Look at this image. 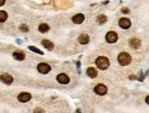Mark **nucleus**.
<instances>
[{"instance_id":"11","label":"nucleus","mask_w":149,"mask_h":113,"mask_svg":"<svg viewBox=\"0 0 149 113\" xmlns=\"http://www.w3.org/2000/svg\"><path fill=\"white\" fill-rule=\"evenodd\" d=\"M129 44L133 49H138L141 46V41L137 38H133L130 40Z\"/></svg>"},{"instance_id":"24","label":"nucleus","mask_w":149,"mask_h":113,"mask_svg":"<svg viewBox=\"0 0 149 113\" xmlns=\"http://www.w3.org/2000/svg\"><path fill=\"white\" fill-rule=\"evenodd\" d=\"M129 79H131V80H135V79H137V77H136L135 75L132 74V75H130L129 76Z\"/></svg>"},{"instance_id":"10","label":"nucleus","mask_w":149,"mask_h":113,"mask_svg":"<svg viewBox=\"0 0 149 113\" xmlns=\"http://www.w3.org/2000/svg\"><path fill=\"white\" fill-rule=\"evenodd\" d=\"M85 20V16L83 14L79 13V14H76V15H74L73 18H72V21L74 23V24H81Z\"/></svg>"},{"instance_id":"20","label":"nucleus","mask_w":149,"mask_h":113,"mask_svg":"<svg viewBox=\"0 0 149 113\" xmlns=\"http://www.w3.org/2000/svg\"><path fill=\"white\" fill-rule=\"evenodd\" d=\"M20 31H22V32H28L29 30V27L25 25V24H22V25H20Z\"/></svg>"},{"instance_id":"2","label":"nucleus","mask_w":149,"mask_h":113,"mask_svg":"<svg viewBox=\"0 0 149 113\" xmlns=\"http://www.w3.org/2000/svg\"><path fill=\"white\" fill-rule=\"evenodd\" d=\"M96 65H97L98 68L100 70H106L108 67L110 66V61L107 57L105 56H99L98 57L96 60Z\"/></svg>"},{"instance_id":"1","label":"nucleus","mask_w":149,"mask_h":113,"mask_svg":"<svg viewBox=\"0 0 149 113\" xmlns=\"http://www.w3.org/2000/svg\"><path fill=\"white\" fill-rule=\"evenodd\" d=\"M118 62L121 65L126 66L132 63V56L126 52H121L120 54L118 55Z\"/></svg>"},{"instance_id":"18","label":"nucleus","mask_w":149,"mask_h":113,"mask_svg":"<svg viewBox=\"0 0 149 113\" xmlns=\"http://www.w3.org/2000/svg\"><path fill=\"white\" fill-rule=\"evenodd\" d=\"M7 19V13L6 11H0V22H5Z\"/></svg>"},{"instance_id":"4","label":"nucleus","mask_w":149,"mask_h":113,"mask_svg":"<svg viewBox=\"0 0 149 113\" xmlns=\"http://www.w3.org/2000/svg\"><path fill=\"white\" fill-rule=\"evenodd\" d=\"M37 69H38V71H39L41 74H46L51 71V66H50L49 65H47V64L42 63V64H39V65H38Z\"/></svg>"},{"instance_id":"13","label":"nucleus","mask_w":149,"mask_h":113,"mask_svg":"<svg viewBox=\"0 0 149 113\" xmlns=\"http://www.w3.org/2000/svg\"><path fill=\"white\" fill-rule=\"evenodd\" d=\"M42 44L43 45V47L44 48H46L47 50H49V51H52V50H53V47H54V44L52 43L51 41H49V40H42Z\"/></svg>"},{"instance_id":"3","label":"nucleus","mask_w":149,"mask_h":113,"mask_svg":"<svg viewBox=\"0 0 149 113\" xmlns=\"http://www.w3.org/2000/svg\"><path fill=\"white\" fill-rule=\"evenodd\" d=\"M94 91L95 93L97 94V95H99V96H104V95H106L108 92V88L107 87L103 84H99L97 85L94 88Z\"/></svg>"},{"instance_id":"26","label":"nucleus","mask_w":149,"mask_h":113,"mask_svg":"<svg viewBox=\"0 0 149 113\" xmlns=\"http://www.w3.org/2000/svg\"><path fill=\"white\" fill-rule=\"evenodd\" d=\"M75 112H76V113H82V112H81V110H79V109H77V110H76V111H75Z\"/></svg>"},{"instance_id":"14","label":"nucleus","mask_w":149,"mask_h":113,"mask_svg":"<svg viewBox=\"0 0 149 113\" xmlns=\"http://www.w3.org/2000/svg\"><path fill=\"white\" fill-rule=\"evenodd\" d=\"M13 57L17 61H23L25 59V53L21 51H16L13 52Z\"/></svg>"},{"instance_id":"6","label":"nucleus","mask_w":149,"mask_h":113,"mask_svg":"<svg viewBox=\"0 0 149 113\" xmlns=\"http://www.w3.org/2000/svg\"><path fill=\"white\" fill-rule=\"evenodd\" d=\"M119 25H120L121 28H123V29H127L131 27L132 22H131V20H130L129 19H127V18H122V19L119 20Z\"/></svg>"},{"instance_id":"25","label":"nucleus","mask_w":149,"mask_h":113,"mask_svg":"<svg viewBox=\"0 0 149 113\" xmlns=\"http://www.w3.org/2000/svg\"><path fill=\"white\" fill-rule=\"evenodd\" d=\"M5 3H6V0H0V7H2Z\"/></svg>"},{"instance_id":"9","label":"nucleus","mask_w":149,"mask_h":113,"mask_svg":"<svg viewBox=\"0 0 149 113\" xmlns=\"http://www.w3.org/2000/svg\"><path fill=\"white\" fill-rule=\"evenodd\" d=\"M57 81H58L60 84L65 85V84H68V83H69L70 78L68 77L67 74H58V75H57Z\"/></svg>"},{"instance_id":"27","label":"nucleus","mask_w":149,"mask_h":113,"mask_svg":"<svg viewBox=\"0 0 149 113\" xmlns=\"http://www.w3.org/2000/svg\"><path fill=\"white\" fill-rule=\"evenodd\" d=\"M148 98H149V97H148V96H147V97H146V102L147 104H148Z\"/></svg>"},{"instance_id":"19","label":"nucleus","mask_w":149,"mask_h":113,"mask_svg":"<svg viewBox=\"0 0 149 113\" xmlns=\"http://www.w3.org/2000/svg\"><path fill=\"white\" fill-rule=\"evenodd\" d=\"M29 49L30 50V51H32V52H36V53H39V54H41V55H43L44 54V52H42V50H39L38 48H36L35 46H29Z\"/></svg>"},{"instance_id":"22","label":"nucleus","mask_w":149,"mask_h":113,"mask_svg":"<svg viewBox=\"0 0 149 113\" xmlns=\"http://www.w3.org/2000/svg\"><path fill=\"white\" fill-rule=\"evenodd\" d=\"M122 12L124 14H128L130 13V9L128 7H123V8H122Z\"/></svg>"},{"instance_id":"8","label":"nucleus","mask_w":149,"mask_h":113,"mask_svg":"<svg viewBox=\"0 0 149 113\" xmlns=\"http://www.w3.org/2000/svg\"><path fill=\"white\" fill-rule=\"evenodd\" d=\"M0 80L2 81L3 83H5L6 85H10L12 84V82H13V77L8 74H3L0 75Z\"/></svg>"},{"instance_id":"15","label":"nucleus","mask_w":149,"mask_h":113,"mask_svg":"<svg viewBox=\"0 0 149 113\" xmlns=\"http://www.w3.org/2000/svg\"><path fill=\"white\" fill-rule=\"evenodd\" d=\"M87 74H88V76H89L90 78L97 77V75H98L97 69H95L94 67H88V69H87Z\"/></svg>"},{"instance_id":"17","label":"nucleus","mask_w":149,"mask_h":113,"mask_svg":"<svg viewBox=\"0 0 149 113\" xmlns=\"http://www.w3.org/2000/svg\"><path fill=\"white\" fill-rule=\"evenodd\" d=\"M107 17L105 16V15H99L97 18V21L99 24H100V25H102V24H105V23L107 22Z\"/></svg>"},{"instance_id":"23","label":"nucleus","mask_w":149,"mask_h":113,"mask_svg":"<svg viewBox=\"0 0 149 113\" xmlns=\"http://www.w3.org/2000/svg\"><path fill=\"white\" fill-rule=\"evenodd\" d=\"M144 78H145V75L143 74V72L141 71V72H140V77L137 78V79H139L140 81H143V80H144Z\"/></svg>"},{"instance_id":"21","label":"nucleus","mask_w":149,"mask_h":113,"mask_svg":"<svg viewBox=\"0 0 149 113\" xmlns=\"http://www.w3.org/2000/svg\"><path fill=\"white\" fill-rule=\"evenodd\" d=\"M33 113H45V112H44V110H42V108H37V109L34 110Z\"/></svg>"},{"instance_id":"7","label":"nucleus","mask_w":149,"mask_h":113,"mask_svg":"<svg viewBox=\"0 0 149 113\" xmlns=\"http://www.w3.org/2000/svg\"><path fill=\"white\" fill-rule=\"evenodd\" d=\"M18 99L20 102L25 103V102H28V101L31 99V95L29 93H27V92H22V93H20L18 96Z\"/></svg>"},{"instance_id":"5","label":"nucleus","mask_w":149,"mask_h":113,"mask_svg":"<svg viewBox=\"0 0 149 113\" xmlns=\"http://www.w3.org/2000/svg\"><path fill=\"white\" fill-rule=\"evenodd\" d=\"M118 40V34L115 31H109L106 34V41L109 43H114Z\"/></svg>"},{"instance_id":"16","label":"nucleus","mask_w":149,"mask_h":113,"mask_svg":"<svg viewBox=\"0 0 149 113\" xmlns=\"http://www.w3.org/2000/svg\"><path fill=\"white\" fill-rule=\"evenodd\" d=\"M38 29H39V30L42 33H45V32L48 31L49 29H50V27H49V25H47L46 23H42V24L39 26Z\"/></svg>"},{"instance_id":"12","label":"nucleus","mask_w":149,"mask_h":113,"mask_svg":"<svg viewBox=\"0 0 149 113\" xmlns=\"http://www.w3.org/2000/svg\"><path fill=\"white\" fill-rule=\"evenodd\" d=\"M77 41L80 44H83V45L88 44V42H89V36L88 34H81V35L78 37Z\"/></svg>"}]
</instances>
